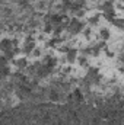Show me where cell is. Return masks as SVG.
Segmentation results:
<instances>
[{
    "mask_svg": "<svg viewBox=\"0 0 124 125\" xmlns=\"http://www.w3.org/2000/svg\"><path fill=\"white\" fill-rule=\"evenodd\" d=\"M99 38H101L102 41H108V39L111 38V31H110L108 28H101V29H99Z\"/></svg>",
    "mask_w": 124,
    "mask_h": 125,
    "instance_id": "1",
    "label": "cell"
},
{
    "mask_svg": "<svg viewBox=\"0 0 124 125\" xmlns=\"http://www.w3.org/2000/svg\"><path fill=\"white\" fill-rule=\"evenodd\" d=\"M15 65L19 67V68H24L28 65V60L25 57H19V58H15Z\"/></svg>",
    "mask_w": 124,
    "mask_h": 125,
    "instance_id": "2",
    "label": "cell"
}]
</instances>
